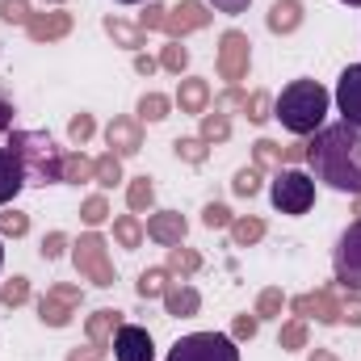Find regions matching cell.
<instances>
[{"label":"cell","mask_w":361,"mask_h":361,"mask_svg":"<svg viewBox=\"0 0 361 361\" xmlns=\"http://www.w3.org/2000/svg\"><path fill=\"white\" fill-rule=\"evenodd\" d=\"M307 164L315 180H324L336 193H361V130L349 122L319 126L307 139Z\"/></svg>","instance_id":"obj_1"},{"label":"cell","mask_w":361,"mask_h":361,"mask_svg":"<svg viewBox=\"0 0 361 361\" xmlns=\"http://www.w3.org/2000/svg\"><path fill=\"white\" fill-rule=\"evenodd\" d=\"M328 105H332V97H328V89H324L319 80H290L286 89L273 97V118H277L290 135L307 139V135H315V130L324 126Z\"/></svg>","instance_id":"obj_2"},{"label":"cell","mask_w":361,"mask_h":361,"mask_svg":"<svg viewBox=\"0 0 361 361\" xmlns=\"http://www.w3.org/2000/svg\"><path fill=\"white\" fill-rule=\"evenodd\" d=\"M8 152L21 160L25 185H63V147L47 130H8Z\"/></svg>","instance_id":"obj_3"},{"label":"cell","mask_w":361,"mask_h":361,"mask_svg":"<svg viewBox=\"0 0 361 361\" xmlns=\"http://www.w3.org/2000/svg\"><path fill=\"white\" fill-rule=\"evenodd\" d=\"M72 265H76V273H80L89 286H97V290H109V286L118 281L114 261H109V244H105L101 231H85L80 240H72Z\"/></svg>","instance_id":"obj_4"},{"label":"cell","mask_w":361,"mask_h":361,"mask_svg":"<svg viewBox=\"0 0 361 361\" xmlns=\"http://www.w3.org/2000/svg\"><path fill=\"white\" fill-rule=\"evenodd\" d=\"M269 202H273V210H281V214H307V210L315 206V177H307V173H298V169L273 173Z\"/></svg>","instance_id":"obj_5"},{"label":"cell","mask_w":361,"mask_h":361,"mask_svg":"<svg viewBox=\"0 0 361 361\" xmlns=\"http://www.w3.org/2000/svg\"><path fill=\"white\" fill-rule=\"evenodd\" d=\"M169 361H240V349L227 332H189L169 349Z\"/></svg>","instance_id":"obj_6"},{"label":"cell","mask_w":361,"mask_h":361,"mask_svg":"<svg viewBox=\"0 0 361 361\" xmlns=\"http://www.w3.org/2000/svg\"><path fill=\"white\" fill-rule=\"evenodd\" d=\"M214 68L227 85H244L248 68H252V38L244 30H223L219 51H214Z\"/></svg>","instance_id":"obj_7"},{"label":"cell","mask_w":361,"mask_h":361,"mask_svg":"<svg viewBox=\"0 0 361 361\" xmlns=\"http://www.w3.org/2000/svg\"><path fill=\"white\" fill-rule=\"evenodd\" d=\"M332 269L341 290H361V219H353L332 248Z\"/></svg>","instance_id":"obj_8"},{"label":"cell","mask_w":361,"mask_h":361,"mask_svg":"<svg viewBox=\"0 0 361 361\" xmlns=\"http://www.w3.org/2000/svg\"><path fill=\"white\" fill-rule=\"evenodd\" d=\"M286 307L298 319H315L324 328H336L341 324V286L332 281V286H319L311 294H294V298H286Z\"/></svg>","instance_id":"obj_9"},{"label":"cell","mask_w":361,"mask_h":361,"mask_svg":"<svg viewBox=\"0 0 361 361\" xmlns=\"http://www.w3.org/2000/svg\"><path fill=\"white\" fill-rule=\"evenodd\" d=\"M80 302H85V290H80V286L55 281V286H47V294L38 298V319H42L47 328H68L72 315L80 311Z\"/></svg>","instance_id":"obj_10"},{"label":"cell","mask_w":361,"mask_h":361,"mask_svg":"<svg viewBox=\"0 0 361 361\" xmlns=\"http://www.w3.org/2000/svg\"><path fill=\"white\" fill-rule=\"evenodd\" d=\"M214 21V13H210V4L206 0H180L169 8V21H164V34L180 42V38H189V34H197V30H206Z\"/></svg>","instance_id":"obj_11"},{"label":"cell","mask_w":361,"mask_h":361,"mask_svg":"<svg viewBox=\"0 0 361 361\" xmlns=\"http://www.w3.org/2000/svg\"><path fill=\"white\" fill-rule=\"evenodd\" d=\"M114 361H152L156 357V345H152V332L139 328V324H122L114 332Z\"/></svg>","instance_id":"obj_12"},{"label":"cell","mask_w":361,"mask_h":361,"mask_svg":"<svg viewBox=\"0 0 361 361\" xmlns=\"http://www.w3.org/2000/svg\"><path fill=\"white\" fill-rule=\"evenodd\" d=\"M336 109H341V122L357 126L361 130V63H349L336 80Z\"/></svg>","instance_id":"obj_13"},{"label":"cell","mask_w":361,"mask_h":361,"mask_svg":"<svg viewBox=\"0 0 361 361\" xmlns=\"http://www.w3.org/2000/svg\"><path fill=\"white\" fill-rule=\"evenodd\" d=\"M105 143H109V152L122 156V160H126V156H139V152H143V122H139V118H126V114L114 118V122L105 126Z\"/></svg>","instance_id":"obj_14"},{"label":"cell","mask_w":361,"mask_h":361,"mask_svg":"<svg viewBox=\"0 0 361 361\" xmlns=\"http://www.w3.org/2000/svg\"><path fill=\"white\" fill-rule=\"evenodd\" d=\"M143 227H147V240H156L160 248H177V244H185V235H189V223H185V214H177V210H152Z\"/></svg>","instance_id":"obj_15"},{"label":"cell","mask_w":361,"mask_h":361,"mask_svg":"<svg viewBox=\"0 0 361 361\" xmlns=\"http://www.w3.org/2000/svg\"><path fill=\"white\" fill-rule=\"evenodd\" d=\"M72 13L68 8H47V13H34L30 17V25H25V34H30V42H59V38H68L72 34Z\"/></svg>","instance_id":"obj_16"},{"label":"cell","mask_w":361,"mask_h":361,"mask_svg":"<svg viewBox=\"0 0 361 361\" xmlns=\"http://www.w3.org/2000/svg\"><path fill=\"white\" fill-rule=\"evenodd\" d=\"M302 21H307L302 0H273L269 13H265V25H269V34H277V38L298 34V30H302Z\"/></svg>","instance_id":"obj_17"},{"label":"cell","mask_w":361,"mask_h":361,"mask_svg":"<svg viewBox=\"0 0 361 361\" xmlns=\"http://www.w3.org/2000/svg\"><path fill=\"white\" fill-rule=\"evenodd\" d=\"M180 105V114H193V118H202L206 109H210V101H214V92H210V85L202 80V76H185L177 85V97H173Z\"/></svg>","instance_id":"obj_18"},{"label":"cell","mask_w":361,"mask_h":361,"mask_svg":"<svg viewBox=\"0 0 361 361\" xmlns=\"http://www.w3.org/2000/svg\"><path fill=\"white\" fill-rule=\"evenodd\" d=\"M202 311V294L189 286V281H173L169 290H164V315H173V319H193Z\"/></svg>","instance_id":"obj_19"},{"label":"cell","mask_w":361,"mask_h":361,"mask_svg":"<svg viewBox=\"0 0 361 361\" xmlns=\"http://www.w3.org/2000/svg\"><path fill=\"white\" fill-rule=\"evenodd\" d=\"M118 328H122V311H114V307H101V311H92L89 319H85V336L97 349H109Z\"/></svg>","instance_id":"obj_20"},{"label":"cell","mask_w":361,"mask_h":361,"mask_svg":"<svg viewBox=\"0 0 361 361\" xmlns=\"http://www.w3.org/2000/svg\"><path fill=\"white\" fill-rule=\"evenodd\" d=\"M21 189H25V169H21V160H17L8 147H0V206H8Z\"/></svg>","instance_id":"obj_21"},{"label":"cell","mask_w":361,"mask_h":361,"mask_svg":"<svg viewBox=\"0 0 361 361\" xmlns=\"http://www.w3.org/2000/svg\"><path fill=\"white\" fill-rule=\"evenodd\" d=\"M101 30H105V34H109V38H114L118 47L135 51V55H139V51L147 47V34H143V30H139L135 21H122V17H105V21H101Z\"/></svg>","instance_id":"obj_22"},{"label":"cell","mask_w":361,"mask_h":361,"mask_svg":"<svg viewBox=\"0 0 361 361\" xmlns=\"http://www.w3.org/2000/svg\"><path fill=\"white\" fill-rule=\"evenodd\" d=\"M114 240H118V248H126V252L143 248V240H147L143 219H139V214H118V219H114Z\"/></svg>","instance_id":"obj_23"},{"label":"cell","mask_w":361,"mask_h":361,"mask_svg":"<svg viewBox=\"0 0 361 361\" xmlns=\"http://www.w3.org/2000/svg\"><path fill=\"white\" fill-rule=\"evenodd\" d=\"M227 231H231V244H235V248H252V244L265 240V219H257V214H235Z\"/></svg>","instance_id":"obj_24"},{"label":"cell","mask_w":361,"mask_h":361,"mask_svg":"<svg viewBox=\"0 0 361 361\" xmlns=\"http://www.w3.org/2000/svg\"><path fill=\"white\" fill-rule=\"evenodd\" d=\"M164 269L173 273V277H180V281H189V277H197V273H202V252H197V248H185V244H177V248H169Z\"/></svg>","instance_id":"obj_25"},{"label":"cell","mask_w":361,"mask_h":361,"mask_svg":"<svg viewBox=\"0 0 361 361\" xmlns=\"http://www.w3.org/2000/svg\"><path fill=\"white\" fill-rule=\"evenodd\" d=\"M126 206H130V214H152L156 210V180L147 173L126 185Z\"/></svg>","instance_id":"obj_26"},{"label":"cell","mask_w":361,"mask_h":361,"mask_svg":"<svg viewBox=\"0 0 361 361\" xmlns=\"http://www.w3.org/2000/svg\"><path fill=\"white\" fill-rule=\"evenodd\" d=\"M173 286V273L164 269V265H147V269L139 273V281H135V294L139 298H164V290Z\"/></svg>","instance_id":"obj_27"},{"label":"cell","mask_w":361,"mask_h":361,"mask_svg":"<svg viewBox=\"0 0 361 361\" xmlns=\"http://www.w3.org/2000/svg\"><path fill=\"white\" fill-rule=\"evenodd\" d=\"M173 105H177V101H173V97H164V92H143V97H139V105H135V118L156 126V122H164V118L173 114Z\"/></svg>","instance_id":"obj_28"},{"label":"cell","mask_w":361,"mask_h":361,"mask_svg":"<svg viewBox=\"0 0 361 361\" xmlns=\"http://www.w3.org/2000/svg\"><path fill=\"white\" fill-rule=\"evenodd\" d=\"M197 139L202 143H227L231 139V114H219V109H206L202 114V126H197Z\"/></svg>","instance_id":"obj_29"},{"label":"cell","mask_w":361,"mask_h":361,"mask_svg":"<svg viewBox=\"0 0 361 361\" xmlns=\"http://www.w3.org/2000/svg\"><path fill=\"white\" fill-rule=\"evenodd\" d=\"M311 345V328H307V319H286L281 324V332H277V349L281 353H298V349H307Z\"/></svg>","instance_id":"obj_30"},{"label":"cell","mask_w":361,"mask_h":361,"mask_svg":"<svg viewBox=\"0 0 361 361\" xmlns=\"http://www.w3.org/2000/svg\"><path fill=\"white\" fill-rule=\"evenodd\" d=\"M92 180H97L101 189H114V185L122 180V156H114V152H101V156L92 160Z\"/></svg>","instance_id":"obj_31"},{"label":"cell","mask_w":361,"mask_h":361,"mask_svg":"<svg viewBox=\"0 0 361 361\" xmlns=\"http://www.w3.org/2000/svg\"><path fill=\"white\" fill-rule=\"evenodd\" d=\"M244 118L252 122V126H265L273 118V92L269 89H252L248 92V101H244Z\"/></svg>","instance_id":"obj_32"},{"label":"cell","mask_w":361,"mask_h":361,"mask_svg":"<svg viewBox=\"0 0 361 361\" xmlns=\"http://www.w3.org/2000/svg\"><path fill=\"white\" fill-rule=\"evenodd\" d=\"M92 180V160L76 147V152H63V185H85Z\"/></svg>","instance_id":"obj_33"},{"label":"cell","mask_w":361,"mask_h":361,"mask_svg":"<svg viewBox=\"0 0 361 361\" xmlns=\"http://www.w3.org/2000/svg\"><path fill=\"white\" fill-rule=\"evenodd\" d=\"M252 164H257L261 173H281V169H286V164H281V143L257 139V143H252Z\"/></svg>","instance_id":"obj_34"},{"label":"cell","mask_w":361,"mask_h":361,"mask_svg":"<svg viewBox=\"0 0 361 361\" xmlns=\"http://www.w3.org/2000/svg\"><path fill=\"white\" fill-rule=\"evenodd\" d=\"M281 311H286V294H281V286H265V290L257 294L252 315H257V319H281Z\"/></svg>","instance_id":"obj_35"},{"label":"cell","mask_w":361,"mask_h":361,"mask_svg":"<svg viewBox=\"0 0 361 361\" xmlns=\"http://www.w3.org/2000/svg\"><path fill=\"white\" fill-rule=\"evenodd\" d=\"M0 302H4L8 311H17V307H25V302H30V277H21V273H13L8 281H0Z\"/></svg>","instance_id":"obj_36"},{"label":"cell","mask_w":361,"mask_h":361,"mask_svg":"<svg viewBox=\"0 0 361 361\" xmlns=\"http://www.w3.org/2000/svg\"><path fill=\"white\" fill-rule=\"evenodd\" d=\"M105 219H109V197H105V193H89V197L80 202V223H85L89 231H97Z\"/></svg>","instance_id":"obj_37"},{"label":"cell","mask_w":361,"mask_h":361,"mask_svg":"<svg viewBox=\"0 0 361 361\" xmlns=\"http://www.w3.org/2000/svg\"><path fill=\"white\" fill-rule=\"evenodd\" d=\"M173 152H177L180 164H193V169H197V164H206V156H210V143H202L197 135H189V139H177V143H173Z\"/></svg>","instance_id":"obj_38"},{"label":"cell","mask_w":361,"mask_h":361,"mask_svg":"<svg viewBox=\"0 0 361 361\" xmlns=\"http://www.w3.org/2000/svg\"><path fill=\"white\" fill-rule=\"evenodd\" d=\"M92 135H97V118H92V114L80 109V114L68 118V143H72V147H85Z\"/></svg>","instance_id":"obj_39"},{"label":"cell","mask_w":361,"mask_h":361,"mask_svg":"<svg viewBox=\"0 0 361 361\" xmlns=\"http://www.w3.org/2000/svg\"><path fill=\"white\" fill-rule=\"evenodd\" d=\"M156 59H160V68H164V72L180 76V72L189 68V47H180V42H173V38H169V42L160 47V55H156Z\"/></svg>","instance_id":"obj_40"},{"label":"cell","mask_w":361,"mask_h":361,"mask_svg":"<svg viewBox=\"0 0 361 361\" xmlns=\"http://www.w3.org/2000/svg\"><path fill=\"white\" fill-rule=\"evenodd\" d=\"M25 231H30V214H25V210H17V206H0V235L21 240Z\"/></svg>","instance_id":"obj_41"},{"label":"cell","mask_w":361,"mask_h":361,"mask_svg":"<svg viewBox=\"0 0 361 361\" xmlns=\"http://www.w3.org/2000/svg\"><path fill=\"white\" fill-rule=\"evenodd\" d=\"M261 177H265V173H261L257 164L240 169V173L231 177V193H235V197H257V193H261Z\"/></svg>","instance_id":"obj_42"},{"label":"cell","mask_w":361,"mask_h":361,"mask_svg":"<svg viewBox=\"0 0 361 361\" xmlns=\"http://www.w3.org/2000/svg\"><path fill=\"white\" fill-rule=\"evenodd\" d=\"M164 21H169V4H160V0H147L135 25H139L143 34H152V30H164Z\"/></svg>","instance_id":"obj_43"},{"label":"cell","mask_w":361,"mask_h":361,"mask_svg":"<svg viewBox=\"0 0 361 361\" xmlns=\"http://www.w3.org/2000/svg\"><path fill=\"white\" fill-rule=\"evenodd\" d=\"M231 206H223V202H206L202 206V227L206 231H223V227H231Z\"/></svg>","instance_id":"obj_44"},{"label":"cell","mask_w":361,"mask_h":361,"mask_svg":"<svg viewBox=\"0 0 361 361\" xmlns=\"http://www.w3.org/2000/svg\"><path fill=\"white\" fill-rule=\"evenodd\" d=\"M30 17H34L30 0H0V21H8V25H30Z\"/></svg>","instance_id":"obj_45"},{"label":"cell","mask_w":361,"mask_h":361,"mask_svg":"<svg viewBox=\"0 0 361 361\" xmlns=\"http://www.w3.org/2000/svg\"><path fill=\"white\" fill-rule=\"evenodd\" d=\"M341 324L361 328V290H345L341 294Z\"/></svg>","instance_id":"obj_46"},{"label":"cell","mask_w":361,"mask_h":361,"mask_svg":"<svg viewBox=\"0 0 361 361\" xmlns=\"http://www.w3.org/2000/svg\"><path fill=\"white\" fill-rule=\"evenodd\" d=\"M244 101H248V92L240 89V85H227V89L214 97V109H219V114H231V109L244 114Z\"/></svg>","instance_id":"obj_47"},{"label":"cell","mask_w":361,"mask_h":361,"mask_svg":"<svg viewBox=\"0 0 361 361\" xmlns=\"http://www.w3.org/2000/svg\"><path fill=\"white\" fill-rule=\"evenodd\" d=\"M68 248H72V240H68L63 231H51V235H42V248H38V252H42V261H59Z\"/></svg>","instance_id":"obj_48"},{"label":"cell","mask_w":361,"mask_h":361,"mask_svg":"<svg viewBox=\"0 0 361 361\" xmlns=\"http://www.w3.org/2000/svg\"><path fill=\"white\" fill-rule=\"evenodd\" d=\"M261 332V319L257 315H235L231 319V341H252Z\"/></svg>","instance_id":"obj_49"},{"label":"cell","mask_w":361,"mask_h":361,"mask_svg":"<svg viewBox=\"0 0 361 361\" xmlns=\"http://www.w3.org/2000/svg\"><path fill=\"white\" fill-rule=\"evenodd\" d=\"M214 13H227V17H240V13H248V4L252 0H206Z\"/></svg>","instance_id":"obj_50"},{"label":"cell","mask_w":361,"mask_h":361,"mask_svg":"<svg viewBox=\"0 0 361 361\" xmlns=\"http://www.w3.org/2000/svg\"><path fill=\"white\" fill-rule=\"evenodd\" d=\"M135 72H139V76H156V72H160V59L147 55V51H139V55H135Z\"/></svg>","instance_id":"obj_51"},{"label":"cell","mask_w":361,"mask_h":361,"mask_svg":"<svg viewBox=\"0 0 361 361\" xmlns=\"http://www.w3.org/2000/svg\"><path fill=\"white\" fill-rule=\"evenodd\" d=\"M105 353H109V349L85 345V349H72V353H68V361H105Z\"/></svg>","instance_id":"obj_52"},{"label":"cell","mask_w":361,"mask_h":361,"mask_svg":"<svg viewBox=\"0 0 361 361\" xmlns=\"http://www.w3.org/2000/svg\"><path fill=\"white\" fill-rule=\"evenodd\" d=\"M298 160H307V143H286L281 147V164H298Z\"/></svg>","instance_id":"obj_53"},{"label":"cell","mask_w":361,"mask_h":361,"mask_svg":"<svg viewBox=\"0 0 361 361\" xmlns=\"http://www.w3.org/2000/svg\"><path fill=\"white\" fill-rule=\"evenodd\" d=\"M13 118H17L13 101H8V97H0V135H8V130H13Z\"/></svg>","instance_id":"obj_54"},{"label":"cell","mask_w":361,"mask_h":361,"mask_svg":"<svg viewBox=\"0 0 361 361\" xmlns=\"http://www.w3.org/2000/svg\"><path fill=\"white\" fill-rule=\"evenodd\" d=\"M307 361H341V357H336L332 349H311V353H307Z\"/></svg>","instance_id":"obj_55"},{"label":"cell","mask_w":361,"mask_h":361,"mask_svg":"<svg viewBox=\"0 0 361 361\" xmlns=\"http://www.w3.org/2000/svg\"><path fill=\"white\" fill-rule=\"evenodd\" d=\"M353 214H357V219H361V193H357V197H353Z\"/></svg>","instance_id":"obj_56"},{"label":"cell","mask_w":361,"mask_h":361,"mask_svg":"<svg viewBox=\"0 0 361 361\" xmlns=\"http://www.w3.org/2000/svg\"><path fill=\"white\" fill-rule=\"evenodd\" d=\"M341 4H349V8H361V0H341Z\"/></svg>","instance_id":"obj_57"},{"label":"cell","mask_w":361,"mask_h":361,"mask_svg":"<svg viewBox=\"0 0 361 361\" xmlns=\"http://www.w3.org/2000/svg\"><path fill=\"white\" fill-rule=\"evenodd\" d=\"M42 4H51V8H59V4H63V0H42Z\"/></svg>","instance_id":"obj_58"},{"label":"cell","mask_w":361,"mask_h":361,"mask_svg":"<svg viewBox=\"0 0 361 361\" xmlns=\"http://www.w3.org/2000/svg\"><path fill=\"white\" fill-rule=\"evenodd\" d=\"M118 4H147V0H118Z\"/></svg>","instance_id":"obj_59"},{"label":"cell","mask_w":361,"mask_h":361,"mask_svg":"<svg viewBox=\"0 0 361 361\" xmlns=\"http://www.w3.org/2000/svg\"><path fill=\"white\" fill-rule=\"evenodd\" d=\"M0 269H4V244H0Z\"/></svg>","instance_id":"obj_60"}]
</instances>
